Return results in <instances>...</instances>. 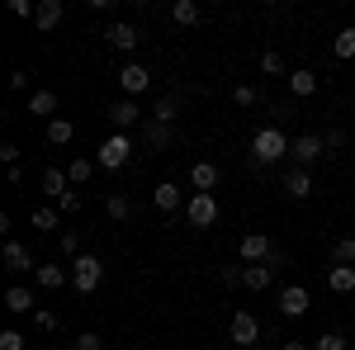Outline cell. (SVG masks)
Segmentation results:
<instances>
[{
    "label": "cell",
    "mask_w": 355,
    "mask_h": 350,
    "mask_svg": "<svg viewBox=\"0 0 355 350\" xmlns=\"http://www.w3.org/2000/svg\"><path fill=\"white\" fill-rule=\"evenodd\" d=\"M218 279L227 284V289H237V284H242V265H223V270H218Z\"/></svg>",
    "instance_id": "obj_40"
},
{
    "label": "cell",
    "mask_w": 355,
    "mask_h": 350,
    "mask_svg": "<svg viewBox=\"0 0 355 350\" xmlns=\"http://www.w3.org/2000/svg\"><path fill=\"white\" fill-rule=\"evenodd\" d=\"M346 142H351V137H346V128H327V133H322V147H327V152L346 147Z\"/></svg>",
    "instance_id": "obj_37"
},
{
    "label": "cell",
    "mask_w": 355,
    "mask_h": 350,
    "mask_svg": "<svg viewBox=\"0 0 355 350\" xmlns=\"http://www.w3.org/2000/svg\"><path fill=\"white\" fill-rule=\"evenodd\" d=\"M0 350H24V331L5 326V331H0Z\"/></svg>",
    "instance_id": "obj_35"
},
{
    "label": "cell",
    "mask_w": 355,
    "mask_h": 350,
    "mask_svg": "<svg viewBox=\"0 0 355 350\" xmlns=\"http://www.w3.org/2000/svg\"><path fill=\"white\" fill-rule=\"evenodd\" d=\"M62 15H67V5H62V0H43V5H38V15H33V24H38V28H57V24H62Z\"/></svg>",
    "instance_id": "obj_17"
},
{
    "label": "cell",
    "mask_w": 355,
    "mask_h": 350,
    "mask_svg": "<svg viewBox=\"0 0 355 350\" xmlns=\"http://www.w3.org/2000/svg\"><path fill=\"white\" fill-rule=\"evenodd\" d=\"M119 85H123V95H128V100H137V95L152 85V71L133 62V67H123V71H119Z\"/></svg>",
    "instance_id": "obj_10"
},
{
    "label": "cell",
    "mask_w": 355,
    "mask_h": 350,
    "mask_svg": "<svg viewBox=\"0 0 355 350\" xmlns=\"http://www.w3.org/2000/svg\"><path fill=\"white\" fill-rule=\"evenodd\" d=\"M57 246H62V256H81V242H76V232H57Z\"/></svg>",
    "instance_id": "obj_34"
},
{
    "label": "cell",
    "mask_w": 355,
    "mask_h": 350,
    "mask_svg": "<svg viewBox=\"0 0 355 350\" xmlns=\"http://www.w3.org/2000/svg\"><path fill=\"white\" fill-rule=\"evenodd\" d=\"M0 161H5V166H19V147H15V142H0Z\"/></svg>",
    "instance_id": "obj_44"
},
{
    "label": "cell",
    "mask_w": 355,
    "mask_h": 350,
    "mask_svg": "<svg viewBox=\"0 0 355 350\" xmlns=\"http://www.w3.org/2000/svg\"><path fill=\"white\" fill-rule=\"evenodd\" d=\"M152 199H157L162 213H175V209H180V185H175V180H162V185L152 189Z\"/></svg>",
    "instance_id": "obj_15"
},
{
    "label": "cell",
    "mask_w": 355,
    "mask_h": 350,
    "mask_svg": "<svg viewBox=\"0 0 355 350\" xmlns=\"http://www.w3.org/2000/svg\"><path fill=\"white\" fill-rule=\"evenodd\" d=\"M10 15L28 19V15H38V5H33V0H10Z\"/></svg>",
    "instance_id": "obj_42"
},
{
    "label": "cell",
    "mask_w": 355,
    "mask_h": 350,
    "mask_svg": "<svg viewBox=\"0 0 355 350\" xmlns=\"http://www.w3.org/2000/svg\"><path fill=\"white\" fill-rule=\"evenodd\" d=\"M28 222H33L38 232H57V222H62V213H57V209H33V213H28Z\"/></svg>",
    "instance_id": "obj_31"
},
{
    "label": "cell",
    "mask_w": 355,
    "mask_h": 350,
    "mask_svg": "<svg viewBox=\"0 0 355 350\" xmlns=\"http://www.w3.org/2000/svg\"><path fill=\"white\" fill-rule=\"evenodd\" d=\"M105 38H110V43L119 48V53H133V48H137V38H142V33H137L133 24H110V28H105Z\"/></svg>",
    "instance_id": "obj_12"
},
{
    "label": "cell",
    "mask_w": 355,
    "mask_h": 350,
    "mask_svg": "<svg viewBox=\"0 0 355 350\" xmlns=\"http://www.w3.org/2000/svg\"><path fill=\"white\" fill-rule=\"evenodd\" d=\"M313 303H308V289L303 284H289V289H279V313L284 317H303Z\"/></svg>",
    "instance_id": "obj_9"
},
{
    "label": "cell",
    "mask_w": 355,
    "mask_h": 350,
    "mask_svg": "<svg viewBox=\"0 0 355 350\" xmlns=\"http://www.w3.org/2000/svg\"><path fill=\"white\" fill-rule=\"evenodd\" d=\"M28 85V71H10V90H24Z\"/></svg>",
    "instance_id": "obj_45"
},
{
    "label": "cell",
    "mask_w": 355,
    "mask_h": 350,
    "mask_svg": "<svg viewBox=\"0 0 355 350\" xmlns=\"http://www.w3.org/2000/svg\"><path fill=\"white\" fill-rule=\"evenodd\" d=\"M331 53L341 57V62H351L355 57V28H341V33L331 38Z\"/></svg>",
    "instance_id": "obj_29"
},
{
    "label": "cell",
    "mask_w": 355,
    "mask_h": 350,
    "mask_svg": "<svg viewBox=\"0 0 355 350\" xmlns=\"http://www.w3.org/2000/svg\"><path fill=\"white\" fill-rule=\"evenodd\" d=\"M71 137H76V123H71V119H53V123H48V142H53V147H67Z\"/></svg>",
    "instance_id": "obj_24"
},
{
    "label": "cell",
    "mask_w": 355,
    "mask_h": 350,
    "mask_svg": "<svg viewBox=\"0 0 355 350\" xmlns=\"http://www.w3.org/2000/svg\"><path fill=\"white\" fill-rule=\"evenodd\" d=\"M171 19H175V24H199L204 10H199L194 0H175V5H171Z\"/></svg>",
    "instance_id": "obj_26"
},
{
    "label": "cell",
    "mask_w": 355,
    "mask_h": 350,
    "mask_svg": "<svg viewBox=\"0 0 355 350\" xmlns=\"http://www.w3.org/2000/svg\"><path fill=\"white\" fill-rule=\"evenodd\" d=\"M185 218H190V227H214L218 222V199L214 194H194L185 204Z\"/></svg>",
    "instance_id": "obj_5"
},
{
    "label": "cell",
    "mask_w": 355,
    "mask_h": 350,
    "mask_svg": "<svg viewBox=\"0 0 355 350\" xmlns=\"http://www.w3.org/2000/svg\"><path fill=\"white\" fill-rule=\"evenodd\" d=\"M227 336H232V346H256V336H261V322H256V313H232V322H227Z\"/></svg>",
    "instance_id": "obj_7"
},
{
    "label": "cell",
    "mask_w": 355,
    "mask_h": 350,
    "mask_svg": "<svg viewBox=\"0 0 355 350\" xmlns=\"http://www.w3.org/2000/svg\"><path fill=\"white\" fill-rule=\"evenodd\" d=\"M5 270H38V261L28 256V246H19V242H5Z\"/></svg>",
    "instance_id": "obj_16"
},
{
    "label": "cell",
    "mask_w": 355,
    "mask_h": 350,
    "mask_svg": "<svg viewBox=\"0 0 355 350\" xmlns=\"http://www.w3.org/2000/svg\"><path fill=\"white\" fill-rule=\"evenodd\" d=\"M100 279H105V261L81 251V256L71 261V284H76L81 294H95V289H100Z\"/></svg>",
    "instance_id": "obj_3"
},
{
    "label": "cell",
    "mask_w": 355,
    "mask_h": 350,
    "mask_svg": "<svg viewBox=\"0 0 355 350\" xmlns=\"http://www.w3.org/2000/svg\"><path fill=\"white\" fill-rule=\"evenodd\" d=\"M175 119H180V100H175V95H162L157 109H152V123H166V128H171Z\"/></svg>",
    "instance_id": "obj_20"
},
{
    "label": "cell",
    "mask_w": 355,
    "mask_h": 350,
    "mask_svg": "<svg viewBox=\"0 0 355 350\" xmlns=\"http://www.w3.org/2000/svg\"><path fill=\"white\" fill-rule=\"evenodd\" d=\"M67 274H71L67 265H38V270H33V279H38L43 289H62V284H67Z\"/></svg>",
    "instance_id": "obj_21"
},
{
    "label": "cell",
    "mask_w": 355,
    "mask_h": 350,
    "mask_svg": "<svg viewBox=\"0 0 355 350\" xmlns=\"http://www.w3.org/2000/svg\"><path fill=\"white\" fill-rule=\"evenodd\" d=\"M322 152H327V147H322V137H318V133H299L294 142H289V157H294V166H303V170L318 161Z\"/></svg>",
    "instance_id": "obj_6"
},
{
    "label": "cell",
    "mask_w": 355,
    "mask_h": 350,
    "mask_svg": "<svg viewBox=\"0 0 355 350\" xmlns=\"http://www.w3.org/2000/svg\"><path fill=\"white\" fill-rule=\"evenodd\" d=\"M43 194H53V199H62V194H67V170H57V166H48V170H43Z\"/></svg>",
    "instance_id": "obj_28"
},
{
    "label": "cell",
    "mask_w": 355,
    "mask_h": 350,
    "mask_svg": "<svg viewBox=\"0 0 355 350\" xmlns=\"http://www.w3.org/2000/svg\"><path fill=\"white\" fill-rule=\"evenodd\" d=\"M128 161H133V137H128V133L105 137L100 152H95V166H105V170H123Z\"/></svg>",
    "instance_id": "obj_2"
},
{
    "label": "cell",
    "mask_w": 355,
    "mask_h": 350,
    "mask_svg": "<svg viewBox=\"0 0 355 350\" xmlns=\"http://www.w3.org/2000/svg\"><path fill=\"white\" fill-rule=\"evenodd\" d=\"M327 289L331 294H355V265H331L327 270Z\"/></svg>",
    "instance_id": "obj_13"
},
{
    "label": "cell",
    "mask_w": 355,
    "mask_h": 350,
    "mask_svg": "<svg viewBox=\"0 0 355 350\" xmlns=\"http://www.w3.org/2000/svg\"><path fill=\"white\" fill-rule=\"evenodd\" d=\"M270 279H275L270 265H242V284H246V289H256V294L270 289Z\"/></svg>",
    "instance_id": "obj_18"
},
{
    "label": "cell",
    "mask_w": 355,
    "mask_h": 350,
    "mask_svg": "<svg viewBox=\"0 0 355 350\" xmlns=\"http://www.w3.org/2000/svg\"><path fill=\"white\" fill-rule=\"evenodd\" d=\"M33 322L43 326V331H57V313H48V308H38V313H33Z\"/></svg>",
    "instance_id": "obj_43"
},
{
    "label": "cell",
    "mask_w": 355,
    "mask_h": 350,
    "mask_svg": "<svg viewBox=\"0 0 355 350\" xmlns=\"http://www.w3.org/2000/svg\"><path fill=\"white\" fill-rule=\"evenodd\" d=\"M90 175H95V161H90V157H76V161H67V180H71V185H85Z\"/></svg>",
    "instance_id": "obj_27"
},
{
    "label": "cell",
    "mask_w": 355,
    "mask_h": 350,
    "mask_svg": "<svg viewBox=\"0 0 355 350\" xmlns=\"http://www.w3.org/2000/svg\"><path fill=\"white\" fill-rule=\"evenodd\" d=\"M76 209H81V194H76V189H67V194L57 199V213H76Z\"/></svg>",
    "instance_id": "obj_38"
},
{
    "label": "cell",
    "mask_w": 355,
    "mask_h": 350,
    "mask_svg": "<svg viewBox=\"0 0 355 350\" xmlns=\"http://www.w3.org/2000/svg\"><path fill=\"white\" fill-rule=\"evenodd\" d=\"M279 157H289V137L279 128H256V137H251V166H275Z\"/></svg>",
    "instance_id": "obj_1"
},
{
    "label": "cell",
    "mask_w": 355,
    "mask_h": 350,
    "mask_svg": "<svg viewBox=\"0 0 355 350\" xmlns=\"http://www.w3.org/2000/svg\"><path fill=\"white\" fill-rule=\"evenodd\" d=\"M289 90H294V100H308V95H318V76L313 71H289Z\"/></svg>",
    "instance_id": "obj_23"
},
{
    "label": "cell",
    "mask_w": 355,
    "mask_h": 350,
    "mask_svg": "<svg viewBox=\"0 0 355 350\" xmlns=\"http://www.w3.org/2000/svg\"><path fill=\"white\" fill-rule=\"evenodd\" d=\"M28 114H43L48 123L57 119V90H33L28 95Z\"/></svg>",
    "instance_id": "obj_14"
},
{
    "label": "cell",
    "mask_w": 355,
    "mask_h": 350,
    "mask_svg": "<svg viewBox=\"0 0 355 350\" xmlns=\"http://www.w3.org/2000/svg\"><path fill=\"white\" fill-rule=\"evenodd\" d=\"M5 308H10L15 317H24V313H33V294L15 284V289H5Z\"/></svg>",
    "instance_id": "obj_22"
},
{
    "label": "cell",
    "mask_w": 355,
    "mask_h": 350,
    "mask_svg": "<svg viewBox=\"0 0 355 350\" xmlns=\"http://www.w3.org/2000/svg\"><path fill=\"white\" fill-rule=\"evenodd\" d=\"M331 265H355V237L331 242Z\"/></svg>",
    "instance_id": "obj_30"
},
{
    "label": "cell",
    "mask_w": 355,
    "mask_h": 350,
    "mask_svg": "<svg viewBox=\"0 0 355 350\" xmlns=\"http://www.w3.org/2000/svg\"><path fill=\"white\" fill-rule=\"evenodd\" d=\"M142 142H147V147H171L175 133H171L166 123H142Z\"/></svg>",
    "instance_id": "obj_25"
},
{
    "label": "cell",
    "mask_w": 355,
    "mask_h": 350,
    "mask_svg": "<svg viewBox=\"0 0 355 350\" xmlns=\"http://www.w3.org/2000/svg\"><path fill=\"white\" fill-rule=\"evenodd\" d=\"M313 350H346V336H341V331H327V336L313 341Z\"/></svg>",
    "instance_id": "obj_33"
},
{
    "label": "cell",
    "mask_w": 355,
    "mask_h": 350,
    "mask_svg": "<svg viewBox=\"0 0 355 350\" xmlns=\"http://www.w3.org/2000/svg\"><path fill=\"white\" fill-rule=\"evenodd\" d=\"M232 100H237L242 109H251V105H256V85H237V90H232Z\"/></svg>",
    "instance_id": "obj_41"
},
{
    "label": "cell",
    "mask_w": 355,
    "mask_h": 350,
    "mask_svg": "<svg viewBox=\"0 0 355 350\" xmlns=\"http://www.w3.org/2000/svg\"><path fill=\"white\" fill-rule=\"evenodd\" d=\"M284 189H289L294 199H308V194H313V175H308L303 166H294V170L284 175Z\"/></svg>",
    "instance_id": "obj_19"
},
{
    "label": "cell",
    "mask_w": 355,
    "mask_h": 350,
    "mask_svg": "<svg viewBox=\"0 0 355 350\" xmlns=\"http://www.w3.org/2000/svg\"><path fill=\"white\" fill-rule=\"evenodd\" d=\"M105 114H110V123L119 128V133H128V128H137V119H142V105L123 95V100H119V105H110Z\"/></svg>",
    "instance_id": "obj_8"
},
{
    "label": "cell",
    "mask_w": 355,
    "mask_h": 350,
    "mask_svg": "<svg viewBox=\"0 0 355 350\" xmlns=\"http://www.w3.org/2000/svg\"><path fill=\"white\" fill-rule=\"evenodd\" d=\"M279 350H313V346H303V341H284Z\"/></svg>",
    "instance_id": "obj_46"
},
{
    "label": "cell",
    "mask_w": 355,
    "mask_h": 350,
    "mask_svg": "<svg viewBox=\"0 0 355 350\" xmlns=\"http://www.w3.org/2000/svg\"><path fill=\"white\" fill-rule=\"evenodd\" d=\"M190 180H194V194H214V189H218V166L214 161H194Z\"/></svg>",
    "instance_id": "obj_11"
},
{
    "label": "cell",
    "mask_w": 355,
    "mask_h": 350,
    "mask_svg": "<svg viewBox=\"0 0 355 350\" xmlns=\"http://www.w3.org/2000/svg\"><path fill=\"white\" fill-rule=\"evenodd\" d=\"M105 213H110V218H119V222H123V218L133 213V204H128V194H110V199H105Z\"/></svg>",
    "instance_id": "obj_32"
},
{
    "label": "cell",
    "mask_w": 355,
    "mask_h": 350,
    "mask_svg": "<svg viewBox=\"0 0 355 350\" xmlns=\"http://www.w3.org/2000/svg\"><path fill=\"white\" fill-rule=\"evenodd\" d=\"M76 350H105L100 331H81V336H76Z\"/></svg>",
    "instance_id": "obj_39"
},
{
    "label": "cell",
    "mask_w": 355,
    "mask_h": 350,
    "mask_svg": "<svg viewBox=\"0 0 355 350\" xmlns=\"http://www.w3.org/2000/svg\"><path fill=\"white\" fill-rule=\"evenodd\" d=\"M261 71H266V76H284V57L266 53V57H261Z\"/></svg>",
    "instance_id": "obj_36"
},
{
    "label": "cell",
    "mask_w": 355,
    "mask_h": 350,
    "mask_svg": "<svg viewBox=\"0 0 355 350\" xmlns=\"http://www.w3.org/2000/svg\"><path fill=\"white\" fill-rule=\"evenodd\" d=\"M275 242L266 237V232H246L242 242H237V256H242V265H266L270 261Z\"/></svg>",
    "instance_id": "obj_4"
}]
</instances>
